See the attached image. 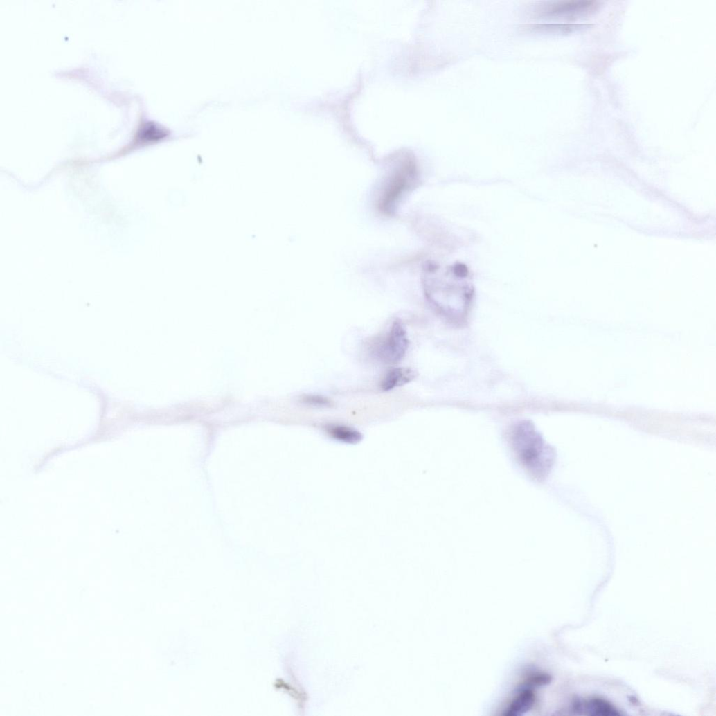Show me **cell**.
Here are the masks:
<instances>
[{"label":"cell","mask_w":716,"mask_h":716,"mask_svg":"<svg viewBox=\"0 0 716 716\" xmlns=\"http://www.w3.org/2000/svg\"><path fill=\"white\" fill-rule=\"evenodd\" d=\"M422 285L429 303L448 319L460 322L472 303L474 289L467 267L462 263H425Z\"/></svg>","instance_id":"cell-1"},{"label":"cell","mask_w":716,"mask_h":716,"mask_svg":"<svg viewBox=\"0 0 716 716\" xmlns=\"http://www.w3.org/2000/svg\"><path fill=\"white\" fill-rule=\"evenodd\" d=\"M511 446L521 466L536 479H543L554 463L551 448L529 422H522L512 429Z\"/></svg>","instance_id":"cell-2"},{"label":"cell","mask_w":716,"mask_h":716,"mask_svg":"<svg viewBox=\"0 0 716 716\" xmlns=\"http://www.w3.org/2000/svg\"><path fill=\"white\" fill-rule=\"evenodd\" d=\"M409 343L406 328L402 321L397 319L386 334L375 341L372 352L377 359L386 365L396 364L405 356Z\"/></svg>","instance_id":"cell-3"},{"label":"cell","mask_w":716,"mask_h":716,"mask_svg":"<svg viewBox=\"0 0 716 716\" xmlns=\"http://www.w3.org/2000/svg\"><path fill=\"white\" fill-rule=\"evenodd\" d=\"M572 710L576 713L591 715L615 716L621 713L608 701L593 697L587 700H576L572 704Z\"/></svg>","instance_id":"cell-4"},{"label":"cell","mask_w":716,"mask_h":716,"mask_svg":"<svg viewBox=\"0 0 716 716\" xmlns=\"http://www.w3.org/2000/svg\"><path fill=\"white\" fill-rule=\"evenodd\" d=\"M599 5L593 1L559 2L548 6L544 13L551 16L588 14L595 12Z\"/></svg>","instance_id":"cell-5"},{"label":"cell","mask_w":716,"mask_h":716,"mask_svg":"<svg viewBox=\"0 0 716 716\" xmlns=\"http://www.w3.org/2000/svg\"><path fill=\"white\" fill-rule=\"evenodd\" d=\"M171 134V131L165 127L155 122H147L143 123L138 129L136 140L141 144H151L160 141L168 138Z\"/></svg>","instance_id":"cell-6"},{"label":"cell","mask_w":716,"mask_h":716,"mask_svg":"<svg viewBox=\"0 0 716 716\" xmlns=\"http://www.w3.org/2000/svg\"><path fill=\"white\" fill-rule=\"evenodd\" d=\"M415 377V372L410 368H395L385 375L381 384V388L383 391H390L409 384Z\"/></svg>","instance_id":"cell-7"},{"label":"cell","mask_w":716,"mask_h":716,"mask_svg":"<svg viewBox=\"0 0 716 716\" xmlns=\"http://www.w3.org/2000/svg\"><path fill=\"white\" fill-rule=\"evenodd\" d=\"M533 691L528 686L522 688L506 710L505 715L519 716L530 710L535 703Z\"/></svg>","instance_id":"cell-8"},{"label":"cell","mask_w":716,"mask_h":716,"mask_svg":"<svg viewBox=\"0 0 716 716\" xmlns=\"http://www.w3.org/2000/svg\"><path fill=\"white\" fill-rule=\"evenodd\" d=\"M327 433L336 440L348 444H357L363 436L357 429L341 424H330L325 428Z\"/></svg>","instance_id":"cell-9"},{"label":"cell","mask_w":716,"mask_h":716,"mask_svg":"<svg viewBox=\"0 0 716 716\" xmlns=\"http://www.w3.org/2000/svg\"><path fill=\"white\" fill-rule=\"evenodd\" d=\"M302 402L319 408H329L334 406V402L330 399L319 395H306L302 397Z\"/></svg>","instance_id":"cell-10"}]
</instances>
